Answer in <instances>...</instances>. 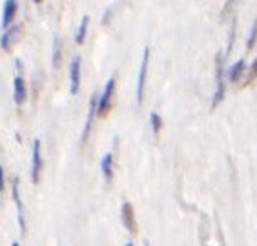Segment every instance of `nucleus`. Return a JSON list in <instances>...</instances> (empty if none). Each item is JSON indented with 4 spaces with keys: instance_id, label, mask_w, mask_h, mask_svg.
I'll list each match as a JSON object with an SVG mask.
<instances>
[{
    "instance_id": "f8f14e48",
    "label": "nucleus",
    "mask_w": 257,
    "mask_h": 246,
    "mask_svg": "<svg viewBox=\"0 0 257 246\" xmlns=\"http://www.w3.org/2000/svg\"><path fill=\"white\" fill-rule=\"evenodd\" d=\"M100 168H102L104 179L108 182H111V179H113V155H111V153H106V155H104Z\"/></svg>"
},
{
    "instance_id": "ddd939ff",
    "label": "nucleus",
    "mask_w": 257,
    "mask_h": 246,
    "mask_svg": "<svg viewBox=\"0 0 257 246\" xmlns=\"http://www.w3.org/2000/svg\"><path fill=\"white\" fill-rule=\"evenodd\" d=\"M244 69H246V62H244V60H237V62L230 68V71H228V80H230V82H237V80L241 79V75L244 73Z\"/></svg>"
},
{
    "instance_id": "aec40b11",
    "label": "nucleus",
    "mask_w": 257,
    "mask_h": 246,
    "mask_svg": "<svg viewBox=\"0 0 257 246\" xmlns=\"http://www.w3.org/2000/svg\"><path fill=\"white\" fill-rule=\"evenodd\" d=\"M33 2H35V4H40V2H42V0H33Z\"/></svg>"
},
{
    "instance_id": "9d476101",
    "label": "nucleus",
    "mask_w": 257,
    "mask_h": 246,
    "mask_svg": "<svg viewBox=\"0 0 257 246\" xmlns=\"http://www.w3.org/2000/svg\"><path fill=\"white\" fill-rule=\"evenodd\" d=\"M17 10H19V6H17V0H6L4 4V11H2V28H10L13 19L17 15Z\"/></svg>"
},
{
    "instance_id": "6e6552de",
    "label": "nucleus",
    "mask_w": 257,
    "mask_h": 246,
    "mask_svg": "<svg viewBox=\"0 0 257 246\" xmlns=\"http://www.w3.org/2000/svg\"><path fill=\"white\" fill-rule=\"evenodd\" d=\"M13 201H15L17 208H19V224L22 235H26V217H24V206H22V201H20V181L19 177L13 181Z\"/></svg>"
},
{
    "instance_id": "f03ea898",
    "label": "nucleus",
    "mask_w": 257,
    "mask_h": 246,
    "mask_svg": "<svg viewBox=\"0 0 257 246\" xmlns=\"http://www.w3.org/2000/svg\"><path fill=\"white\" fill-rule=\"evenodd\" d=\"M113 93H115V77H111L106 82V86H104V91L99 97V102H97V115L99 117H106L108 115L109 108H111V100H113Z\"/></svg>"
},
{
    "instance_id": "39448f33",
    "label": "nucleus",
    "mask_w": 257,
    "mask_h": 246,
    "mask_svg": "<svg viewBox=\"0 0 257 246\" xmlns=\"http://www.w3.org/2000/svg\"><path fill=\"white\" fill-rule=\"evenodd\" d=\"M40 172H42V155H40V141L37 139L33 143V153H31V181L39 184Z\"/></svg>"
},
{
    "instance_id": "20e7f679",
    "label": "nucleus",
    "mask_w": 257,
    "mask_h": 246,
    "mask_svg": "<svg viewBox=\"0 0 257 246\" xmlns=\"http://www.w3.org/2000/svg\"><path fill=\"white\" fill-rule=\"evenodd\" d=\"M148 62H150V48H144L143 62L139 68V82H137V104H143L144 98V86H146V73H148Z\"/></svg>"
},
{
    "instance_id": "2eb2a0df",
    "label": "nucleus",
    "mask_w": 257,
    "mask_h": 246,
    "mask_svg": "<svg viewBox=\"0 0 257 246\" xmlns=\"http://www.w3.org/2000/svg\"><path fill=\"white\" fill-rule=\"evenodd\" d=\"M62 64V44H60V39L53 40V68L59 69Z\"/></svg>"
},
{
    "instance_id": "1a4fd4ad",
    "label": "nucleus",
    "mask_w": 257,
    "mask_h": 246,
    "mask_svg": "<svg viewBox=\"0 0 257 246\" xmlns=\"http://www.w3.org/2000/svg\"><path fill=\"white\" fill-rule=\"evenodd\" d=\"M13 97H15L17 106H22L28 98V89H26V80L22 77H15L13 80Z\"/></svg>"
},
{
    "instance_id": "f257e3e1",
    "label": "nucleus",
    "mask_w": 257,
    "mask_h": 246,
    "mask_svg": "<svg viewBox=\"0 0 257 246\" xmlns=\"http://www.w3.org/2000/svg\"><path fill=\"white\" fill-rule=\"evenodd\" d=\"M224 98V66H223V57L217 53L215 57V95H213L212 108H217L219 102H223Z\"/></svg>"
},
{
    "instance_id": "7ed1b4c3",
    "label": "nucleus",
    "mask_w": 257,
    "mask_h": 246,
    "mask_svg": "<svg viewBox=\"0 0 257 246\" xmlns=\"http://www.w3.org/2000/svg\"><path fill=\"white\" fill-rule=\"evenodd\" d=\"M22 37H24V24H13L11 28H8L6 33L2 35V39H0V48H2V51H11L13 46H15Z\"/></svg>"
},
{
    "instance_id": "a211bd4d",
    "label": "nucleus",
    "mask_w": 257,
    "mask_h": 246,
    "mask_svg": "<svg viewBox=\"0 0 257 246\" xmlns=\"http://www.w3.org/2000/svg\"><path fill=\"white\" fill-rule=\"evenodd\" d=\"M252 71H250V75H248V79L244 80V84H250V82H253V80L257 79V59L253 60V64H252Z\"/></svg>"
},
{
    "instance_id": "f3484780",
    "label": "nucleus",
    "mask_w": 257,
    "mask_h": 246,
    "mask_svg": "<svg viewBox=\"0 0 257 246\" xmlns=\"http://www.w3.org/2000/svg\"><path fill=\"white\" fill-rule=\"evenodd\" d=\"M255 42H257V19H255V22H253V26H252V33H250V37H248L246 48L252 49L253 46H255Z\"/></svg>"
},
{
    "instance_id": "4468645a",
    "label": "nucleus",
    "mask_w": 257,
    "mask_h": 246,
    "mask_svg": "<svg viewBox=\"0 0 257 246\" xmlns=\"http://www.w3.org/2000/svg\"><path fill=\"white\" fill-rule=\"evenodd\" d=\"M88 26H89V17L84 15L82 20H80L79 31H77V35H75V42H77V44H84L86 33H88Z\"/></svg>"
},
{
    "instance_id": "0eeeda50",
    "label": "nucleus",
    "mask_w": 257,
    "mask_h": 246,
    "mask_svg": "<svg viewBox=\"0 0 257 246\" xmlns=\"http://www.w3.org/2000/svg\"><path fill=\"white\" fill-rule=\"evenodd\" d=\"M120 219H122V224L126 226V230L130 233H135L137 231V224H135V212L134 206L130 202H124L122 208H120Z\"/></svg>"
},
{
    "instance_id": "9b49d317",
    "label": "nucleus",
    "mask_w": 257,
    "mask_h": 246,
    "mask_svg": "<svg viewBox=\"0 0 257 246\" xmlns=\"http://www.w3.org/2000/svg\"><path fill=\"white\" fill-rule=\"evenodd\" d=\"M97 102H99V97L93 95L91 100H89V108H88V118H86V126H84V132H82V141L88 139V133L91 130V124H93V118L97 115Z\"/></svg>"
},
{
    "instance_id": "423d86ee",
    "label": "nucleus",
    "mask_w": 257,
    "mask_h": 246,
    "mask_svg": "<svg viewBox=\"0 0 257 246\" xmlns=\"http://www.w3.org/2000/svg\"><path fill=\"white\" fill-rule=\"evenodd\" d=\"M69 80H71V95H77L80 89V57H73L69 64Z\"/></svg>"
},
{
    "instance_id": "dca6fc26",
    "label": "nucleus",
    "mask_w": 257,
    "mask_h": 246,
    "mask_svg": "<svg viewBox=\"0 0 257 246\" xmlns=\"http://www.w3.org/2000/svg\"><path fill=\"white\" fill-rule=\"evenodd\" d=\"M150 122H152V128H154V133L155 135H159V132L163 130V118L159 117V113H152L150 115Z\"/></svg>"
},
{
    "instance_id": "6ab92c4d",
    "label": "nucleus",
    "mask_w": 257,
    "mask_h": 246,
    "mask_svg": "<svg viewBox=\"0 0 257 246\" xmlns=\"http://www.w3.org/2000/svg\"><path fill=\"white\" fill-rule=\"evenodd\" d=\"M4 190V168L0 164V192Z\"/></svg>"
}]
</instances>
